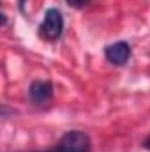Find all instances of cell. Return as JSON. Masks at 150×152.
<instances>
[{
    "mask_svg": "<svg viewBox=\"0 0 150 152\" xmlns=\"http://www.w3.org/2000/svg\"><path fill=\"white\" fill-rule=\"evenodd\" d=\"M28 94H30V99L36 104H46L53 97V85L46 80H37L30 85Z\"/></svg>",
    "mask_w": 150,
    "mask_h": 152,
    "instance_id": "277c9868",
    "label": "cell"
},
{
    "mask_svg": "<svg viewBox=\"0 0 150 152\" xmlns=\"http://www.w3.org/2000/svg\"><path fill=\"white\" fill-rule=\"evenodd\" d=\"M143 145H145V149H147V151H150V136L145 140V143H143Z\"/></svg>",
    "mask_w": 150,
    "mask_h": 152,
    "instance_id": "8992f818",
    "label": "cell"
},
{
    "mask_svg": "<svg viewBox=\"0 0 150 152\" xmlns=\"http://www.w3.org/2000/svg\"><path fill=\"white\" fill-rule=\"evenodd\" d=\"M92 151V142L87 133L83 131H67L58 145L44 152H90Z\"/></svg>",
    "mask_w": 150,
    "mask_h": 152,
    "instance_id": "6da1fadb",
    "label": "cell"
},
{
    "mask_svg": "<svg viewBox=\"0 0 150 152\" xmlns=\"http://www.w3.org/2000/svg\"><path fill=\"white\" fill-rule=\"evenodd\" d=\"M104 55H106V58L111 64H115V66H125L129 62V58H131V46L125 41L113 42L110 46H106Z\"/></svg>",
    "mask_w": 150,
    "mask_h": 152,
    "instance_id": "3957f363",
    "label": "cell"
},
{
    "mask_svg": "<svg viewBox=\"0 0 150 152\" xmlns=\"http://www.w3.org/2000/svg\"><path fill=\"white\" fill-rule=\"evenodd\" d=\"M71 7H74V9H83V7H87L92 0H66Z\"/></svg>",
    "mask_w": 150,
    "mask_h": 152,
    "instance_id": "5b68a950",
    "label": "cell"
},
{
    "mask_svg": "<svg viewBox=\"0 0 150 152\" xmlns=\"http://www.w3.org/2000/svg\"><path fill=\"white\" fill-rule=\"evenodd\" d=\"M64 32V18H62V12L55 7L48 9L46 14H44V20H42V25H41V36L50 41H57V39L62 36Z\"/></svg>",
    "mask_w": 150,
    "mask_h": 152,
    "instance_id": "7a4b0ae2",
    "label": "cell"
}]
</instances>
